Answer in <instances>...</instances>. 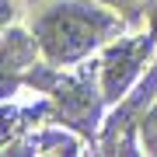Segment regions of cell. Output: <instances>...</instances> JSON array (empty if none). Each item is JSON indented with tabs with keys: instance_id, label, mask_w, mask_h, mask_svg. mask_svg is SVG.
Wrapping results in <instances>:
<instances>
[{
	"instance_id": "obj_1",
	"label": "cell",
	"mask_w": 157,
	"mask_h": 157,
	"mask_svg": "<svg viewBox=\"0 0 157 157\" xmlns=\"http://www.w3.org/2000/svg\"><path fill=\"white\" fill-rule=\"evenodd\" d=\"M28 28L45 67L67 70L115 42L122 35V17L108 0H42Z\"/></svg>"
},
{
	"instance_id": "obj_2",
	"label": "cell",
	"mask_w": 157,
	"mask_h": 157,
	"mask_svg": "<svg viewBox=\"0 0 157 157\" xmlns=\"http://www.w3.org/2000/svg\"><path fill=\"white\" fill-rule=\"evenodd\" d=\"M154 56H157V32L126 35V39L108 42L101 49V59H98V94H101V101L105 105H119L140 84L143 67H150Z\"/></svg>"
},
{
	"instance_id": "obj_3",
	"label": "cell",
	"mask_w": 157,
	"mask_h": 157,
	"mask_svg": "<svg viewBox=\"0 0 157 157\" xmlns=\"http://www.w3.org/2000/svg\"><path fill=\"white\" fill-rule=\"evenodd\" d=\"M35 59H42V52H39V42H35L32 28L7 25L4 28V98L14 91L17 77L35 67Z\"/></svg>"
},
{
	"instance_id": "obj_4",
	"label": "cell",
	"mask_w": 157,
	"mask_h": 157,
	"mask_svg": "<svg viewBox=\"0 0 157 157\" xmlns=\"http://www.w3.org/2000/svg\"><path fill=\"white\" fill-rule=\"evenodd\" d=\"M136 143H140L143 154H154L157 157V98L150 101V108L143 112L140 126H136Z\"/></svg>"
},
{
	"instance_id": "obj_5",
	"label": "cell",
	"mask_w": 157,
	"mask_h": 157,
	"mask_svg": "<svg viewBox=\"0 0 157 157\" xmlns=\"http://www.w3.org/2000/svg\"><path fill=\"white\" fill-rule=\"evenodd\" d=\"M108 4H119V0H108Z\"/></svg>"
}]
</instances>
